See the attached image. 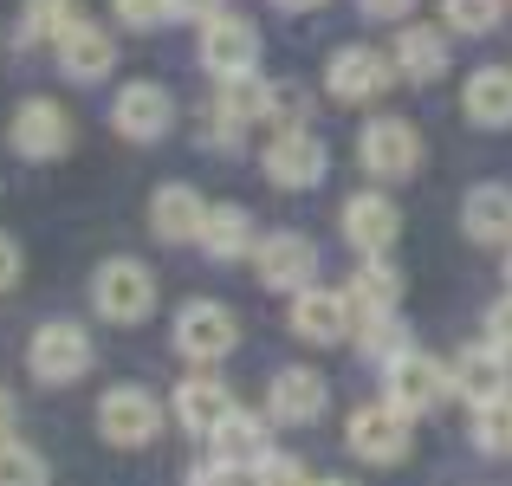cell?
<instances>
[{
    "mask_svg": "<svg viewBox=\"0 0 512 486\" xmlns=\"http://www.w3.org/2000/svg\"><path fill=\"white\" fill-rule=\"evenodd\" d=\"M91 363H98L91 331L72 324V318H46L33 337H26V370H33V383H46V389H65V383H78V376H91Z\"/></svg>",
    "mask_w": 512,
    "mask_h": 486,
    "instance_id": "6da1fadb",
    "label": "cell"
},
{
    "mask_svg": "<svg viewBox=\"0 0 512 486\" xmlns=\"http://www.w3.org/2000/svg\"><path fill=\"white\" fill-rule=\"evenodd\" d=\"M91 312L104 324H143L156 312V273L143 260H104L98 273H91Z\"/></svg>",
    "mask_w": 512,
    "mask_h": 486,
    "instance_id": "7a4b0ae2",
    "label": "cell"
},
{
    "mask_svg": "<svg viewBox=\"0 0 512 486\" xmlns=\"http://www.w3.org/2000/svg\"><path fill=\"white\" fill-rule=\"evenodd\" d=\"M175 350H182L188 363H221L240 350V318L227 312L221 299H188L182 312H175Z\"/></svg>",
    "mask_w": 512,
    "mask_h": 486,
    "instance_id": "3957f363",
    "label": "cell"
},
{
    "mask_svg": "<svg viewBox=\"0 0 512 486\" xmlns=\"http://www.w3.org/2000/svg\"><path fill=\"white\" fill-rule=\"evenodd\" d=\"M98 435L111 448H150L163 435V402L150 396L143 383H117L98 396Z\"/></svg>",
    "mask_w": 512,
    "mask_h": 486,
    "instance_id": "277c9868",
    "label": "cell"
},
{
    "mask_svg": "<svg viewBox=\"0 0 512 486\" xmlns=\"http://www.w3.org/2000/svg\"><path fill=\"white\" fill-rule=\"evenodd\" d=\"M344 441H350V454H357V461L396 467L402 454H409V441H415V415H402L389 396H383V402H363V409L350 415Z\"/></svg>",
    "mask_w": 512,
    "mask_h": 486,
    "instance_id": "5b68a950",
    "label": "cell"
},
{
    "mask_svg": "<svg viewBox=\"0 0 512 486\" xmlns=\"http://www.w3.org/2000/svg\"><path fill=\"white\" fill-rule=\"evenodd\" d=\"M448 389H454V370H448V363H435L428 350H402V357L383 363V396L396 402L402 415L441 409V402H448Z\"/></svg>",
    "mask_w": 512,
    "mask_h": 486,
    "instance_id": "8992f818",
    "label": "cell"
},
{
    "mask_svg": "<svg viewBox=\"0 0 512 486\" xmlns=\"http://www.w3.org/2000/svg\"><path fill=\"white\" fill-rule=\"evenodd\" d=\"M357 162L376 175V182H409L422 169V130L409 117H370L357 137Z\"/></svg>",
    "mask_w": 512,
    "mask_h": 486,
    "instance_id": "52a82bcc",
    "label": "cell"
},
{
    "mask_svg": "<svg viewBox=\"0 0 512 486\" xmlns=\"http://www.w3.org/2000/svg\"><path fill=\"white\" fill-rule=\"evenodd\" d=\"M72 111L65 104H52V98H26L20 111H13V124H7V143H13V156H26V162H59L65 150H72Z\"/></svg>",
    "mask_w": 512,
    "mask_h": 486,
    "instance_id": "ba28073f",
    "label": "cell"
},
{
    "mask_svg": "<svg viewBox=\"0 0 512 486\" xmlns=\"http://www.w3.org/2000/svg\"><path fill=\"white\" fill-rule=\"evenodd\" d=\"M169 124H175V98L156 85V78H130V85L111 98V130L124 143H163Z\"/></svg>",
    "mask_w": 512,
    "mask_h": 486,
    "instance_id": "9c48e42d",
    "label": "cell"
},
{
    "mask_svg": "<svg viewBox=\"0 0 512 486\" xmlns=\"http://www.w3.org/2000/svg\"><path fill=\"white\" fill-rule=\"evenodd\" d=\"M325 85H331L338 104H370V98H383V91L396 85V59L376 52V46H338L331 65H325Z\"/></svg>",
    "mask_w": 512,
    "mask_h": 486,
    "instance_id": "30bf717a",
    "label": "cell"
},
{
    "mask_svg": "<svg viewBox=\"0 0 512 486\" xmlns=\"http://www.w3.org/2000/svg\"><path fill=\"white\" fill-rule=\"evenodd\" d=\"M201 65L214 72V85H221V78H253V65H260V33H253L240 13H214V20L201 26Z\"/></svg>",
    "mask_w": 512,
    "mask_h": 486,
    "instance_id": "8fae6325",
    "label": "cell"
},
{
    "mask_svg": "<svg viewBox=\"0 0 512 486\" xmlns=\"http://www.w3.org/2000/svg\"><path fill=\"white\" fill-rule=\"evenodd\" d=\"M52 52H59V72L72 78V85H104V78H111V65H117V39L104 33L98 20H85V13H78L59 39H52Z\"/></svg>",
    "mask_w": 512,
    "mask_h": 486,
    "instance_id": "7c38bea8",
    "label": "cell"
},
{
    "mask_svg": "<svg viewBox=\"0 0 512 486\" xmlns=\"http://www.w3.org/2000/svg\"><path fill=\"white\" fill-rule=\"evenodd\" d=\"M253 273H260V286L266 292H305L312 286V273H318V247L305 234H266L260 247H253Z\"/></svg>",
    "mask_w": 512,
    "mask_h": 486,
    "instance_id": "4fadbf2b",
    "label": "cell"
},
{
    "mask_svg": "<svg viewBox=\"0 0 512 486\" xmlns=\"http://www.w3.org/2000/svg\"><path fill=\"white\" fill-rule=\"evenodd\" d=\"M292 337H305V344H344L350 324H357V305H350V292H325V286H305L292 292Z\"/></svg>",
    "mask_w": 512,
    "mask_h": 486,
    "instance_id": "5bb4252c",
    "label": "cell"
},
{
    "mask_svg": "<svg viewBox=\"0 0 512 486\" xmlns=\"http://www.w3.org/2000/svg\"><path fill=\"white\" fill-rule=\"evenodd\" d=\"M331 409V389H325V376L318 370H279L273 376V389H266V415H273L279 428H312L318 415Z\"/></svg>",
    "mask_w": 512,
    "mask_h": 486,
    "instance_id": "9a60e30c",
    "label": "cell"
},
{
    "mask_svg": "<svg viewBox=\"0 0 512 486\" xmlns=\"http://www.w3.org/2000/svg\"><path fill=\"white\" fill-rule=\"evenodd\" d=\"M344 240L370 260V253H389L402 240V214H396V201L383 195V188H363V195H350L344 201Z\"/></svg>",
    "mask_w": 512,
    "mask_h": 486,
    "instance_id": "2e32d148",
    "label": "cell"
},
{
    "mask_svg": "<svg viewBox=\"0 0 512 486\" xmlns=\"http://www.w3.org/2000/svg\"><path fill=\"white\" fill-rule=\"evenodd\" d=\"M325 143L312 137V130H279L273 143H266V182L273 188H318L325 182Z\"/></svg>",
    "mask_w": 512,
    "mask_h": 486,
    "instance_id": "e0dca14e",
    "label": "cell"
},
{
    "mask_svg": "<svg viewBox=\"0 0 512 486\" xmlns=\"http://www.w3.org/2000/svg\"><path fill=\"white\" fill-rule=\"evenodd\" d=\"M253 124H266V85H260V78H221L208 143H214V150H227V143H240Z\"/></svg>",
    "mask_w": 512,
    "mask_h": 486,
    "instance_id": "ac0fdd59",
    "label": "cell"
},
{
    "mask_svg": "<svg viewBox=\"0 0 512 486\" xmlns=\"http://www.w3.org/2000/svg\"><path fill=\"white\" fill-rule=\"evenodd\" d=\"M448 370H454V389H461V396L474 402V409H480V402H500L506 389H512V357H506L500 344H493V337L467 344L461 357L448 363Z\"/></svg>",
    "mask_w": 512,
    "mask_h": 486,
    "instance_id": "d6986e66",
    "label": "cell"
},
{
    "mask_svg": "<svg viewBox=\"0 0 512 486\" xmlns=\"http://www.w3.org/2000/svg\"><path fill=\"white\" fill-rule=\"evenodd\" d=\"M169 409H175V422H182L188 435L208 441L214 428H221L227 415L240 409V402H234V389H227L221 376H182V383H175V402H169Z\"/></svg>",
    "mask_w": 512,
    "mask_h": 486,
    "instance_id": "ffe728a7",
    "label": "cell"
},
{
    "mask_svg": "<svg viewBox=\"0 0 512 486\" xmlns=\"http://www.w3.org/2000/svg\"><path fill=\"white\" fill-rule=\"evenodd\" d=\"M201 221H208V201L195 195V182H163L150 195V234L169 240V247L201 240Z\"/></svg>",
    "mask_w": 512,
    "mask_h": 486,
    "instance_id": "44dd1931",
    "label": "cell"
},
{
    "mask_svg": "<svg viewBox=\"0 0 512 486\" xmlns=\"http://www.w3.org/2000/svg\"><path fill=\"white\" fill-rule=\"evenodd\" d=\"M461 227H467V240H480V247H512V188H500V182L467 188Z\"/></svg>",
    "mask_w": 512,
    "mask_h": 486,
    "instance_id": "7402d4cb",
    "label": "cell"
},
{
    "mask_svg": "<svg viewBox=\"0 0 512 486\" xmlns=\"http://www.w3.org/2000/svg\"><path fill=\"white\" fill-rule=\"evenodd\" d=\"M253 247H260V240H253V214L240 208V201H214L208 221H201V253H208V260H247Z\"/></svg>",
    "mask_w": 512,
    "mask_h": 486,
    "instance_id": "603a6c76",
    "label": "cell"
},
{
    "mask_svg": "<svg viewBox=\"0 0 512 486\" xmlns=\"http://www.w3.org/2000/svg\"><path fill=\"white\" fill-rule=\"evenodd\" d=\"M350 305H357V318H389L402 305V273L389 266V253H370L350 273Z\"/></svg>",
    "mask_w": 512,
    "mask_h": 486,
    "instance_id": "cb8c5ba5",
    "label": "cell"
},
{
    "mask_svg": "<svg viewBox=\"0 0 512 486\" xmlns=\"http://www.w3.org/2000/svg\"><path fill=\"white\" fill-rule=\"evenodd\" d=\"M461 111L474 117L480 130H506V124H512V72H506V65H487V72L467 78Z\"/></svg>",
    "mask_w": 512,
    "mask_h": 486,
    "instance_id": "d4e9b609",
    "label": "cell"
},
{
    "mask_svg": "<svg viewBox=\"0 0 512 486\" xmlns=\"http://www.w3.org/2000/svg\"><path fill=\"white\" fill-rule=\"evenodd\" d=\"M389 59H396L402 78H415V85H435V78L448 72V39H441L435 26H402Z\"/></svg>",
    "mask_w": 512,
    "mask_h": 486,
    "instance_id": "484cf974",
    "label": "cell"
},
{
    "mask_svg": "<svg viewBox=\"0 0 512 486\" xmlns=\"http://www.w3.org/2000/svg\"><path fill=\"white\" fill-rule=\"evenodd\" d=\"M273 415H253V409H234L221 428L208 435V448H214V461H234V467H253L266 454V435H273Z\"/></svg>",
    "mask_w": 512,
    "mask_h": 486,
    "instance_id": "4316f807",
    "label": "cell"
},
{
    "mask_svg": "<svg viewBox=\"0 0 512 486\" xmlns=\"http://www.w3.org/2000/svg\"><path fill=\"white\" fill-rule=\"evenodd\" d=\"M72 20H78V0H26V13H20V46H33V39H59Z\"/></svg>",
    "mask_w": 512,
    "mask_h": 486,
    "instance_id": "83f0119b",
    "label": "cell"
},
{
    "mask_svg": "<svg viewBox=\"0 0 512 486\" xmlns=\"http://www.w3.org/2000/svg\"><path fill=\"white\" fill-rule=\"evenodd\" d=\"M474 448L480 454H512V396H500V402H480L474 409Z\"/></svg>",
    "mask_w": 512,
    "mask_h": 486,
    "instance_id": "f1b7e54d",
    "label": "cell"
},
{
    "mask_svg": "<svg viewBox=\"0 0 512 486\" xmlns=\"http://www.w3.org/2000/svg\"><path fill=\"white\" fill-rule=\"evenodd\" d=\"M0 486H52V467L26 441H0Z\"/></svg>",
    "mask_w": 512,
    "mask_h": 486,
    "instance_id": "f546056e",
    "label": "cell"
},
{
    "mask_svg": "<svg viewBox=\"0 0 512 486\" xmlns=\"http://www.w3.org/2000/svg\"><path fill=\"white\" fill-rule=\"evenodd\" d=\"M247 480H253V486H312V474H305L299 454H279V448H266L260 461L247 467Z\"/></svg>",
    "mask_w": 512,
    "mask_h": 486,
    "instance_id": "4dcf8cb0",
    "label": "cell"
},
{
    "mask_svg": "<svg viewBox=\"0 0 512 486\" xmlns=\"http://www.w3.org/2000/svg\"><path fill=\"white\" fill-rule=\"evenodd\" d=\"M305 117H312V98L299 85H266V124L273 130H305Z\"/></svg>",
    "mask_w": 512,
    "mask_h": 486,
    "instance_id": "1f68e13d",
    "label": "cell"
},
{
    "mask_svg": "<svg viewBox=\"0 0 512 486\" xmlns=\"http://www.w3.org/2000/svg\"><path fill=\"white\" fill-rule=\"evenodd\" d=\"M357 324H363V331H357L363 357L389 363V357H402V350H409V337H402V324H396V312H389V318H357Z\"/></svg>",
    "mask_w": 512,
    "mask_h": 486,
    "instance_id": "d6a6232c",
    "label": "cell"
},
{
    "mask_svg": "<svg viewBox=\"0 0 512 486\" xmlns=\"http://www.w3.org/2000/svg\"><path fill=\"white\" fill-rule=\"evenodd\" d=\"M111 13L130 26V33H156V26L175 20V0H111Z\"/></svg>",
    "mask_w": 512,
    "mask_h": 486,
    "instance_id": "836d02e7",
    "label": "cell"
},
{
    "mask_svg": "<svg viewBox=\"0 0 512 486\" xmlns=\"http://www.w3.org/2000/svg\"><path fill=\"white\" fill-rule=\"evenodd\" d=\"M454 33H493L500 26V0H441Z\"/></svg>",
    "mask_w": 512,
    "mask_h": 486,
    "instance_id": "e575fe53",
    "label": "cell"
},
{
    "mask_svg": "<svg viewBox=\"0 0 512 486\" xmlns=\"http://www.w3.org/2000/svg\"><path fill=\"white\" fill-rule=\"evenodd\" d=\"M182 486H253V480H247V467H234V461H201Z\"/></svg>",
    "mask_w": 512,
    "mask_h": 486,
    "instance_id": "d590c367",
    "label": "cell"
},
{
    "mask_svg": "<svg viewBox=\"0 0 512 486\" xmlns=\"http://www.w3.org/2000/svg\"><path fill=\"white\" fill-rule=\"evenodd\" d=\"M20 273H26V253H20V240L0 227V292H13L20 286Z\"/></svg>",
    "mask_w": 512,
    "mask_h": 486,
    "instance_id": "8d00e7d4",
    "label": "cell"
},
{
    "mask_svg": "<svg viewBox=\"0 0 512 486\" xmlns=\"http://www.w3.org/2000/svg\"><path fill=\"white\" fill-rule=\"evenodd\" d=\"M487 337H493V344H500L506 357H512V292H506V299L487 312Z\"/></svg>",
    "mask_w": 512,
    "mask_h": 486,
    "instance_id": "74e56055",
    "label": "cell"
},
{
    "mask_svg": "<svg viewBox=\"0 0 512 486\" xmlns=\"http://www.w3.org/2000/svg\"><path fill=\"white\" fill-rule=\"evenodd\" d=\"M357 7H363V20H402L415 0H357Z\"/></svg>",
    "mask_w": 512,
    "mask_h": 486,
    "instance_id": "f35d334b",
    "label": "cell"
},
{
    "mask_svg": "<svg viewBox=\"0 0 512 486\" xmlns=\"http://www.w3.org/2000/svg\"><path fill=\"white\" fill-rule=\"evenodd\" d=\"M214 13H221V0H175V20H201L208 26Z\"/></svg>",
    "mask_w": 512,
    "mask_h": 486,
    "instance_id": "ab89813d",
    "label": "cell"
},
{
    "mask_svg": "<svg viewBox=\"0 0 512 486\" xmlns=\"http://www.w3.org/2000/svg\"><path fill=\"white\" fill-rule=\"evenodd\" d=\"M13 428H20V402L13 389H0V441H13Z\"/></svg>",
    "mask_w": 512,
    "mask_h": 486,
    "instance_id": "60d3db41",
    "label": "cell"
},
{
    "mask_svg": "<svg viewBox=\"0 0 512 486\" xmlns=\"http://www.w3.org/2000/svg\"><path fill=\"white\" fill-rule=\"evenodd\" d=\"M279 7H292V13H305V7H325V0H279Z\"/></svg>",
    "mask_w": 512,
    "mask_h": 486,
    "instance_id": "b9f144b4",
    "label": "cell"
},
{
    "mask_svg": "<svg viewBox=\"0 0 512 486\" xmlns=\"http://www.w3.org/2000/svg\"><path fill=\"white\" fill-rule=\"evenodd\" d=\"M312 486H350V480H312Z\"/></svg>",
    "mask_w": 512,
    "mask_h": 486,
    "instance_id": "7bdbcfd3",
    "label": "cell"
},
{
    "mask_svg": "<svg viewBox=\"0 0 512 486\" xmlns=\"http://www.w3.org/2000/svg\"><path fill=\"white\" fill-rule=\"evenodd\" d=\"M506 279H512V253H506Z\"/></svg>",
    "mask_w": 512,
    "mask_h": 486,
    "instance_id": "ee69618b",
    "label": "cell"
}]
</instances>
